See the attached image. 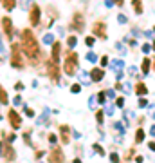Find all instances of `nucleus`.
I'll return each mask as SVG.
<instances>
[{"instance_id":"obj_1","label":"nucleus","mask_w":155,"mask_h":163,"mask_svg":"<svg viewBox=\"0 0 155 163\" xmlns=\"http://www.w3.org/2000/svg\"><path fill=\"white\" fill-rule=\"evenodd\" d=\"M20 42H22L23 53L29 56V60L33 62V65H38V60H40V45H38V40H36L34 33L31 29H23L22 34H20Z\"/></svg>"},{"instance_id":"obj_2","label":"nucleus","mask_w":155,"mask_h":163,"mask_svg":"<svg viewBox=\"0 0 155 163\" xmlns=\"http://www.w3.org/2000/svg\"><path fill=\"white\" fill-rule=\"evenodd\" d=\"M78 65H79V56H78V53L69 51V53L65 54V64H63V71H65V74H69V76L76 74Z\"/></svg>"},{"instance_id":"obj_3","label":"nucleus","mask_w":155,"mask_h":163,"mask_svg":"<svg viewBox=\"0 0 155 163\" xmlns=\"http://www.w3.org/2000/svg\"><path fill=\"white\" fill-rule=\"evenodd\" d=\"M11 65H13L14 69H22V67H23L22 51H20V45H18V44H13V45H11Z\"/></svg>"},{"instance_id":"obj_4","label":"nucleus","mask_w":155,"mask_h":163,"mask_svg":"<svg viewBox=\"0 0 155 163\" xmlns=\"http://www.w3.org/2000/svg\"><path fill=\"white\" fill-rule=\"evenodd\" d=\"M40 16H42V11H40V5L38 4H33L31 9H29V22L31 25H40Z\"/></svg>"},{"instance_id":"obj_5","label":"nucleus","mask_w":155,"mask_h":163,"mask_svg":"<svg viewBox=\"0 0 155 163\" xmlns=\"http://www.w3.org/2000/svg\"><path fill=\"white\" fill-rule=\"evenodd\" d=\"M47 73H49V76H51L54 82H58V80H60V64L51 58V60L47 62Z\"/></svg>"},{"instance_id":"obj_6","label":"nucleus","mask_w":155,"mask_h":163,"mask_svg":"<svg viewBox=\"0 0 155 163\" xmlns=\"http://www.w3.org/2000/svg\"><path fill=\"white\" fill-rule=\"evenodd\" d=\"M92 33L98 36V38H107V24L103 22V20H98V22H94V25H92Z\"/></svg>"},{"instance_id":"obj_7","label":"nucleus","mask_w":155,"mask_h":163,"mask_svg":"<svg viewBox=\"0 0 155 163\" xmlns=\"http://www.w3.org/2000/svg\"><path fill=\"white\" fill-rule=\"evenodd\" d=\"M7 120H9V123H11L13 129H20L22 127V118H20V114L14 109H9L7 111Z\"/></svg>"},{"instance_id":"obj_8","label":"nucleus","mask_w":155,"mask_h":163,"mask_svg":"<svg viewBox=\"0 0 155 163\" xmlns=\"http://www.w3.org/2000/svg\"><path fill=\"white\" fill-rule=\"evenodd\" d=\"M70 27H72L74 31H79V33L85 29V18H83V15H81V13H74Z\"/></svg>"},{"instance_id":"obj_9","label":"nucleus","mask_w":155,"mask_h":163,"mask_svg":"<svg viewBox=\"0 0 155 163\" xmlns=\"http://www.w3.org/2000/svg\"><path fill=\"white\" fill-rule=\"evenodd\" d=\"M49 161L51 163H65V154L61 152L60 147H54L49 154Z\"/></svg>"},{"instance_id":"obj_10","label":"nucleus","mask_w":155,"mask_h":163,"mask_svg":"<svg viewBox=\"0 0 155 163\" xmlns=\"http://www.w3.org/2000/svg\"><path fill=\"white\" fill-rule=\"evenodd\" d=\"M2 158L5 160V161H13L14 158H16V154H14V149L9 145V143H2Z\"/></svg>"},{"instance_id":"obj_11","label":"nucleus","mask_w":155,"mask_h":163,"mask_svg":"<svg viewBox=\"0 0 155 163\" xmlns=\"http://www.w3.org/2000/svg\"><path fill=\"white\" fill-rule=\"evenodd\" d=\"M2 31H4V34H5L7 38L13 36V22H11L9 16H4V18H2Z\"/></svg>"},{"instance_id":"obj_12","label":"nucleus","mask_w":155,"mask_h":163,"mask_svg":"<svg viewBox=\"0 0 155 163\" xmlns=\"http://www.w3.org/2000/svg\"><path fill=\"white\" fill-rule=\"evenodd\" d=\"M70 129L67 127V125H60V140H61V143H70Z\"/></svg>"},{"instance_id":"obj_13","label":"nucleus","mask_w":155,"mask_h":163,"mask_svg":"<svg viewBox=\"0 0 155 163\" xmlns=\"http://www.w3.org/2000/svg\"><path fill=\"white\" fill-rule=\"evenodd\" d=\"M103 78H105V71H103V69L94 67V69L90 71V80H92V82H101Z\"/></svg>"},{"instance_id":"obj_14","label":"nucleus","mask_w":155,"mask_h":163,"mask_svg":"<svg viewBox=\"0 0 155 163\" xmlns=\"http://www.w3.org/2000/svg\"><path fill=\"white\" fill-rule=\"evenodd\" d=\"M110 69H112L116 74H121L123 69H125V62H123V60H114V62L110 64Z\"/></svg>"},{"instance_id":"obj_15","label":"nucleus","mask_w":155,"mask_h":163,"mask_svg":"<svg viewBox=\"0 0 155 163\" xmlns=\"http://www.w3.org/2000/svg\"><path fill=\"white\" fill-rule=\"evenodd\" d=\"M60 53H61V44H60V42H54V44H52V56H51V58H52L54 62H58V64H60Z\"/></svg>"},{"instance_id":"obj_16","label":"nucleus","mask_w":155,"mask_h":163,"mask_svg":"<svg viewBox=\"0 0 155 163\" xmlns=\"http://www.w3.org/2000/svg\"><path fill=\"white\" fill-rule=\"evenodd\" d=\"M150 69H152V60H150V58H144V60L141 62V71H143V74L146 76V74L150 73Z\"/></svg>"},{"instance_id":"obj_17","label":"nucleus","mask_w":155,"mask_h":163,"mask_svg":"<svg viewBox=\"0 0 155 163\" xmlns=\"http://www.w3.org/2000/svg\"><path fill=\"white\" fill-rule=\"evenodd\" d=\"M135 94H139V96L148 94V87H146L143 82H137V85H135Z\"/></svg>"},{"instance_id":"obj_18","label":"nucleus","mask_w":155,"mask_h":163,"mask_svg":"<svg viewBox=\"0 0 155 163\" xmlns=\"http://www.w3.org/2000/svg\"><path fill=\"white\" fill-rule=\"evenodd\" d=\"M114 129L119 132V134H117V138H116V142H121V136L125 138V132H126V129H125V127H123L119 122H116V123H114Z\"/></svg>"},{"instance_id":"obj_19","label":"nucleus","mask_w":155,"mask_h":163,"mask_svg":"<svg viewBox=\"0 0 155 163\" xmlns=\"http://www.w3.org/2000/svg\"><path fill=\"white\" fill-rule=\"evenodd\" d=\"M132 5L135 15H143V0H132Z\"/></svg>"},{"instance_id":"obj_20","label":"nucleus","mask_w":155,"mask_h":163,"mask_svg":"<svg viewBox=\"0 0 155 163\" xmlns=\"http://www.w3.org/2000/svg\"><path fill=\"white\" fill-rule=\"evenodd\" d=\"M2 7L7 9V11H11V9L16 7V0H2Z\"/></svg>"},{"instance_id":"obj_21","label":"nucleus","mask_w":155,"mask_h":163,"mask_svg":"<svg viewBox=\"0 0 155 163\" xmlns=\"http://www.w3.org/2000/svg\"><path fill=\"white\" fill-rule=\"evenodd\" d=\"M144 142V131L143 129H137L135 132V143H143Z\"/></svg>"},{"instance_id":"obj_22","label":"nucleus","mask_w":155,"mask_h":163,"mask_svg":"<svg viewBox=\"0 0 155 163\" xmlns=\"http://www.w3.org/2000/svg\"><path fill=\"white\" fill-rule=\"evenodd\" d=\"M76 44H78V38H76L74 34H70V36L67 38V45H69L70 49H74V47H76Z\"/></svg>"},{"instance_id":"obj_23","label":"nucleus","mask_w":155,"mask_h":163,"mask_svg":"<svg viewBox=\"0 0 155 163\" xmlns=\"http://www.w3.org/2000/svg\"><path fill=\"white\" fill-rule=\"evenodd\" d=\"M105 114H107L105 111H98V112H96V120H98V123H99V125H103V123H105Z\"/></svg>"},{"instance_id":"obj_24","label":"nucleus","mask_w":155,"mask_h":163,"mask_svg":"<svg viewBox=\"0 0 155 163\" xmlns=\"http://www.w3.org/2000/svg\"><path fill=\"white\" fill-rule=\"evenodd\" d=\"M0 100H2V105H7L9 103V98H7L5 89H0Z\"/></svg>"},{"instance_id":"obj_25","label":"nucleus","mask_w":155,"mask_h":163,"mask_svg":"<svg viewBox=\"0 0 155 163\" xmlns=\"http://www.w3.org/2000/svg\"><path fill=\"white\" fill-rule=\"evenodd\" d=\"M98 103H101V105L107 103V91H101V93L98 94Z\"/></svg>"},{"instance_id":"obj_26","label":"nucleus","mask_w":155,"mask_h":163,"mask_svg":"<svg viewBox=\"0 0 155 163\" xmlns=\"http://www.w3.org/2000/svg\"><path fill=\"white\" fill-rule=\"evenodd\" d=\"M43 44H47V45H51V44H54V34H52V33H49V34H45V36H43Z\"/></svg>"},{"instance_id":"obj_27","label":"nucleus","mask_w":155,"mask_h":163,"mask_svg":"<svg viewBox=\"0 0 155 163\" xmlns=\"http://www.w3.org/2000/svg\"><path fill=\"white\" fill-rule=\"evenodd\" d=\"M79 76H81V82H83V83H88V82H90V78H88L90 74H88L87 71H79Z\"/></svg>"},{"instance_id":"obj_28","label":"nucleus","mask_w":155,"mask_h":163,"mask_svg":"<svg viewBox=\"0 0 155 163\" xmlns=\"http://www.w3.org/2000/svg\"><path fill=\"white\" fill-rule=\"evenodd\" d=\"M47 118H49V111H45L40 118H38V122L36 123H40V125H43V123H47Z\"/></svg>"},{"instance_id":"obj_29","label":"nucleus","mask_w":155,"mask_h":163,"mask_svg":"<svg viewBox=\"0 0 155 163\" xmlns=\"http://www.w3.org/2000/svg\"><path fill=\"white\" fill-rule=\"evenodd\" d=\"M87 60L96 64V62H98V54H96V53H92V51H88V53H87Z\"/></svg>"},{"instance_id":"obj_30","label":"nucleus","mask_w":155,"mask_h":163,"mask_svg":"<svg viewBox=\"0 0 155 163\" xmlns=\"http://www.w3.org/2000/svg\"><path fill=\"white\" fill-rule=\"evenodd\" d=\"M70 93H72V94H79V93H81V85H79V83L70 85Z\"/></svg>"},{"instance_id":"obj_31","label":"nucleus","mask_w":155,"mask_h":163,"mask_svg":"<svg viewBox=\"0 0 155 163\" xmlns=\"http://www.w3.org/2000/svg\"><path fill=\"white\" fill-rule=\"evenodd\" d=\"M94 151H96V152H98L99 156H105V149H103V147H101L99 143H96V145H94Z\"/></svg>"},{"instance_id":"obj_32","label":"nucleus","mask_w":155,"mask_h":163,"mask_svg":"<svg viewBox=\"0 0 155 163\" xmlns=\"http://www.w3.org/2000/svg\"><path fill=\"white\" fill-rule=\"evenodd\" d=\"M94 42H96V38H94V36H87V38H85L87 47H92V45H94Z\"/></svg>"},{"instance_id":"obj_33","label":"nucleus","mask_w":155,"mask_h":163,"mask_svg":"<svg viewBox=\"0 0 155 163\" xmlns=\"http://www.w3.org/2000/svg\"><path fill=\"white\" fill-rule=\"evenodd\" d=\"M96 102H98V98H94V96H90V98H88V107H90L92 111L96 109V107H94V105H96Z\"/></svg>"},{"instance_id":"obj_34","label":"nucleus","mask_w":155,"mask_h":163,"mask_svg":"<svg viewBox=\"0 0 155 163\" xmlns=\"http://www.w3.org/2000/svg\"><path fill=\"white\" fill-rule=\"evenodd\" d=\"M110 161H112V163H119V154H117V152H112V154H110Z\"/></svg>"},{"instance_id":"obj_35","label":"nucleus","mask_w":155,"mask_h":163,"mask_svg":"<svg viewBox=\"0 0 155 163\" xmlns=\"http://www.w3.org/2000/svg\"><path fill=\"white\" fill-rule=\"evenodd\" d=\"M116 105H117L119 109H123V107H125V98H117V100H116Z\"/></svg>"},{"instance_id":"obj_36","label":"nucleus","mask_w":155,"mask_h":163,"mask_svg":"<svg viewBox=\"0 0 155 163\" xmlns=\"http://www.w3.org/2000/svg\"><path fill=\"white\" fill-rule=\"evenodd\" d=\"M117 22H119V24H126V22H128V18H126L125 15H119V16H117Z\"/></svg>"},{"instance_id":"obj_37","label":"nucleus","mask_w":155,"mask_h":163,"mask_svg":"<svg viewBox=\"0 0 155 163\" xmlns=\"http://www.w3.org/2000/svg\"><path fill=\"white\" fill-rule=\"evenodd\" d=\"M152 47H153V45H150V44H144L141 49H143V53H150V51H152Z\"/></svg>"},{"instance_id":"obj_38","label":"nucleus","mask_w":155,"mask_h":163,"mask_svg":"<svg viewBox=\"0 0 155 163\" xmlns=\"http://www.w3.org/2000/svg\"><path fill=\"white\" fill-rule=\"evenodd\" d=\"M99 62H101V67H107V65H108V56H101Z\"/></svg>"},{"instance_id":"obj_39","label":"nucleus","mask_w":155,"mask_h":163,"mask_svg":"<svg viewBox=\"0 0 155 163\" xmlns=\"http://www.w3.org/2000/svg\"><path fill=\"white\" fill-rule=\"evenodd\" d=\"M23 87H25V85H23L22 82H16V83H14V89H16V91H23Z\"/></svg>"},{"instance_id":"obj_40","label":"nucleus","mask_w":155,"mask_h":163,"mask_svg":"<svg viewBox=\"0 0 155 163\" xmlns=\"http://www.w3.org/2000/svg\"><path fill=\"white\" fill-rule=\"evenodd\" d=\"M13 103H14V105H22V96H20V94H18V96H14Z\"/></svg>"},{"instance_id":"obj_41","label":"nucleus","mask_w":155,"mask_h":163,"mask_svg":"<svg viewBox=\"0 0 155 163\" xmlns=\"http://www.w3.org/2000/svg\"><path fill=\"white\" fill-rule=\"evenodd\" d=\"M146 105H148V102H146V98H141V100H139V107H141V109H144Z\"/></svg>"},{"instance_id":"obj_42","label":"nucleus","mask_w":155,"mask_h":163,"mask_svg":"<svg viewBox=\"0 0 155 163\" xmlns=\"http://www.w3.org/2000/svg\"><path fill=\"white\" fill-rule=\"evenodd\" d=\"M25 116L33 118V116H34V111H33V109H29V107H25Z\"/></svg>"},{"instance_id":"obj_43","label":"nucleus","mask_w":155,"mask_h":163,"mask_svg":"<svg viewBox=\"0 0 155 163\" xmlns=\"http://www.w3.org/2000/svg\"><path fill=\"white\" fill-rule=\"evenodd\" d=\"M105 112H107L108 116H112V114H114V107H107V109H105Z\"/></svg>"},{"instance_id":"obj_44","label":"nucleus","mask_w":155,"mask_h":163,"mask_svg":"<svg viewBox=\"0 0 155 163\" xmlns=\"http://www.w3.org/2000/svg\"><path fill=\"white\" fill-rule=\"evenodd\" d=\"M49 142H51V143H52V145H54V143H56V136H54V134H52V132H51V134H49Z\"/></svg>"},{"instance_id":"obj_45","label":"nucleus","mask_w":155,"mask_h":163,"mask_svg":"<svg viewBox=\"0 0 155 163\" xmlns=\"http://www.w3.org/2000/svg\"><path fill=\"white\" fill-rule=\"evenodd\" d=\"M45 156V151H38L36 152V160H40V158H43Z\"/></svg>"},{"instance_id":"obj_46","label":"nucleus","mask_w":155,"mask_h":163,"mask_svg":"<svg viewBox=\"0 0 155 163\" xmlns=\"http://www.w3.org/2000/svg\"><path fill=\"white\" fill-rule=\"evenodd\" d=\"M107 96H108V98H116V93L110 89V91H107Z\"/></svg>"},{"instance_id":"obj_47","label":"nucleus","mask_w":155,"mask_h":163,"mask_svg":"<svg viewBox=\"0 0 155 163\" xmlns=\"http://www.w3.org/2000/svg\"><path fill=\"white\" fill-rule=\"evenodd\" d=\"M105 5L107 7H114V0H105Z\"/></svg>"},{"instance_id":"obj_48","label":"nucleus","mask_w":155,"mask_h":163,"mask_svg":"<svg viewBox=\"0 0 155 163\" xmlns=\"http://www.w3.org/2000/svg\"><path fill=\"white\" fill-rule=\"evenodd\" d=\"M148 149H150L152 152H155V142H150V143H148Z\"/></svg>"},{"instance_id":"obj_49","label":"nucleus","mask_w":155,"mask_h":163,"mask_svg":"<svg viewBox=\"0 0 155 163\" xmlns=\"http://www.w3.org/2000/svg\"><path fill=\"white\" fill-rule=\"evenodd\" d=\"M23 138H25V143H27V145H31V140H29V132H25V134H23Z\"/></svg>"},{"instance_id":"obj_50","label":"nucleus","mask_w":155,"mask_h":163,"mask_svg":"<svg viewBox=\"0 0 155 163\" xmlns=\"http://www.w3.org/2000/svg\"><path fill=\"white\" fill-rule=\"evenodd\" d=\"M116 47H117V51H121V53H123V54H125V47H123V45H121V44H117V45H116Z\"/></svg>"},{"instance_id":"obj_51","label":"nucleus","mask_w":155,"mask_h":163,"mask_svg":"<svg viewBox=\"0 0 155 163\" xmlns=\"http://www.w3.org/2000/svg\"><path fill=\"white\" fill-rule=\"evenodd\" d=\"M16 138V134H7V142H13Z\"/></svg>"},{"instance_id":"obj_52","label":"nucleus","mask_w":155,"mask_h":163,"mask_svg":"<svg viewBox=\"0 0 155 163\" xmlns=\"http://www.w3.org/2000/svg\"><path fill=\"white\" fill-rule=\"evenodd\" d=\"M144 161V158H143V156H137V158H135V163H143Z\"/></svg>"},{"instance_id":"obj_53","label":"nucleus","mask_w":155,"mask_h":163,"mask_svg":"<svg viewBox=\"0 0 155 163\" xmlns=\"http://www.w3.org/2000/svg\"><path fill=\"white\" fill-rule=\"evenodd\" d=\"M114 2H116V4H117V5H121V7H123V5H125V0H114Z\"/></svg>"},{"instance_id":"obj_54","label":"nucleus","mask_w":155,"mask_h":163,"mask_svg":"<svg viewBox=\"0 0 155 163\" xmlns=\"http://www.w3.org/2000/svg\"><path fill=\"white\" fill-rule=\"evenodd\" d=\"M125 91H128V93L132 91V87H130V83H125Z\"/></svg>"},{"instance_id":"obj_55","label":"nucleus","mask_w":155,"mask_h":163,"mask_svg":"<svg viewBox=\"0 0 155 163\" xmlns=\"http://www.w3.org/2000/svg\"><path fill=\"white\" fill-rule=\"evenodd\" d=\"M150 134H152V136H155V125H152V127H150Z\"/></svg>"},{"instance_id":"obj_56","label":"nucleus","mask_w":155,"mask_h":163,"mask_svg":"<svg viewBox=\"0 0 155 163\" xmlns=\"http://www.w3.org/2000/svg\"><path fill=\"white\" fill-rule=\"evenodd\" d=\"M74 163H81V160H79V158H76V160H74Z\"/></svg>"},{"instance_id":"obj_57","label":"nucleus","mask_w":155,"mask_h":163,"mask_svg":"<svg viewBox=\"0 0 155 163\" xmlns=\"http://www.w3.org/2000/svg\"><path fill=\"white\" fill-rule=\"evenodd\" d=\"M152 45H153V51H155V40H153V44H152Z\"/></svg>"},{"instance_id":"obj_58","label":"nucleus","mask_w":155,"mask_h":163,"mask_svg":"<svg viewBox=\"0 0 155 163\" xmlns=\"http://www.w3.org/2000/svg\"><path fill=\"white\" fill-rule=\"evenodd\" d=\"M153 69H155V58H153Z\"/></svg>"},{"instance_id":"obj_59","label":"nucleus","mask_w":155,"mask_h":163,"mask_svg":"<svg viewBox=\"0 0 155 163\" xmlns=\"http://www.w3.org/2000/svg\"><path fill=\"white\" fill-rule=\"evenodd\" d=\"M81 2H88V0H81Z\"/></svg>"},{"instance_id":"obj_60","label":"nucleus","mask_w":155,"mask_h":163,"mask_svg":"<svg viewBox=\"0 0 155 163\" xmlns=\"http://www.w3.org/2000/svg\"><path fill=\"white\" fill-rule=\"evenodd\" d=\"M153 33H155V27H153Z\"/></svg>"}]
</instances>
